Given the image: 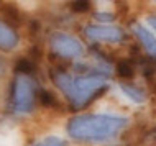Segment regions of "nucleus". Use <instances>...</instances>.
I'll return each instance as SVG.
<instances>
[{
  "instance_id": "f257e3e1",
  "label": "nucleus",
  "mask_w": 156,
  "mask_h": 146,
  "mask_svg": "<svg viewBox=\"0 0 156 146\" xmlns=\"http://www.w3.org/2000/svg\"><path fill=\"white\" fill-rule=\"evenodd\" d=\"M130 120L115 115H77L69 120L67 133L76 141L102 143L119 136Z\"/></svg>"
},
{
  "instance_id": "f03ea898",
  "label": "nucleus",
  "mask_w": 156,
  "mask_h": 146,
  "mask_svg": "<svg viewBox=\"0 0 156 146\" xmlns=\"http://www.w3.org/2000/svg\"><path fill=\"white\" fill-rule=\"evenodd\" d=\"M54 84L61 89V92L67 97L74 108H82L95 99V95L102 94L108 87V82L105 76H97V74H87L81 77H73L62 71H54L51 74Z\"/></svg>"
},
{
  "instance_id": "7ed1b4c3",
  "label": "nucleus",
  "mask_w": 156,
  "mask_h": 146,
  "mask_svg": "<svg viewBox=\"0 0 156 146\" xmlns=\"http://www.w3.org/2000/svg\"><path fill=\"white\" fill-rule=\"evenodd\" d=\"M35 105V84L28 76H16L12 89V108L15 113H30Z\"/></svg>"
},
{
  "instance_id": "20e7f679",
  "label": "nucleus",
  "mask_w": 156,
  "mask_h": 146,
  "mask_svg": "<svg viewBox=\"0 0 156 146\" xmlns=\"http://www.w3.org/2000/svg\"><path fill=\"white\" fill-rule=\"evenodd\" d=\"M51 49L58 56L66 57V59H74L81 57L84 54V46L77 38L67 35V33H54L51 36Z\"/></svg>"
},
{
  "instance_id": "39448f33",
  "label": "nucleus",
  "mask_w": 156,
  "mask_h": 146,
  "mask_svg": "<svg viewBox=\"0 0 156 146\" xmlns=\"http://www.w3.org/2000/svg\"><path fill=\"white\" fill-rule=\"evenodd\" d=\"M86 36L92 41H102V43H120L125 40L123 30L108 25H87L84 28Z\"/></svg>"
},
{
  "instance_id": "423d86ee",
  "label": "nucleus",
  "mask_w": 156,
  "mask_h": 146,
  "mask_svg": "<svg viewBox=\"0 0 156 146\" xmlns=\"http://www.w3.org/2000/svg\"><path fill=\"white\" fill-rule=\"evenodd\" d=\"M132 28H133V33L136 35V38L140 40V43L143 44V48L148 51V54L156 57V38L151 35V31H148L140 23H133Z\"/></svg>"
},
{
  "instance_id": "0eeeda50",
  "label": "nucleus",
  "mask_w": 156,
  "mask_h": 146,
  "mask_svg": "<svg viewBox=\"0 0 156 146\" xmlns=\"http://www.w3.org/2000/svg\"><path fill=\"white\" fill-rule=\"evenodd\" d=\"M18 44V36L10 25L0 22V49L10 51Z\"/></svg>"
},
{
  "instance_id": "6e6552de",
  "label": "nucleus",
  "mask_w": 156,
  "mask_h": 146,
  "mask_svg": "<svg viewBox=\"0 0 156 146\" xmlns=\"http://www.w3.org/2000/svg\"><path fill=\"white\" fill-rule=\"evenodd\" d=\"M120 89H122V92L135 103H143L145 99H146L145 92H143L141 89H138L136 85H133V84H120Z\"/></svg>"
},
{
  "instance_id": "1a4fd4ad",
  "label": "nucleus",
  "mask_w": 156,
  "mask_h": 146,
  "mask_svg": "<svg viewBox=\"0 0 156 146\" xmlns=\"http://www.w3.org/2000/svg\"><path fill=\"white\" fill-rule=\"evenodd\" d=\"M15 71L18 72V76H28V74H31L35 71V62L30 57H22V59L16 61Z\"/></svg>"
},
{
  "instance_id": "9d476101",
  "label": "nucleus",
  "mask_w": 156,
  "mask_h": 146,
  "mask_svg": "<svg viewBox=\"0 0 156 146\" xmlns=\"http://www.w3.org/2000/svg\"><path fill=\"white\" fill-rule=\"evenodd\" d=\"M117 74H119L122 79H130V77H133V74H135L133 64H132L130 61H126V59L119 61V64H117Z\"/></svg>"
},
{
  "instance_id": "9b49d317",
  "label": "nucleus",
  "mask_w": 156,
  "mask_h": 146,
  "mask_svg": "<svg viewBox=\"0 0 156 146\" xmlns=\"http://www.w3.org/2000/svg\"><path fill=\"white\" fill-rule=\"evenodd\" d=\"M40 102H41V105H44L48 108H58V107H59L58 99L54 97L49 90H44V89L40 90Z\"/></svg>"
},
{
  "instance_id": "f8f14e48",
  "label": "nucleus",
  "mask_w": 156,
  "mask_h": 146,
  "mask_svg": "<svg viewBox=\"0 0 156 146\" xmlns=\"http://www.w3.org/2000/svg\"><path fill=\"white\" fill-rule=\"evenodd\" d=\"M33 146H67V143L59 136H46V138L36 141Z\"/></svg>"
},
{
  "instance_id": "ddd939ff",
  "label": "nucleus",
  "mask_w": 156,
  "mask_h": 146,
  "mask_svg": "<svg viewBox=\"0 0 156 146\" xmlns=\"http://www.w3.org/2000/svg\"><path fill=\"white\" fill-rule=\"evenodd\" d=\"M90 8L89 2H74L73 3V10L74 12H87Z\"/></svg>"
},
{
  "instance_id": "4468645a",
  "label": "nucleus",
  "mask_w": 156,
  "mask_h": 146,
  "mask_svg": "<svg viewBox=\"0 0 156 146\" xmlns=\"http://www.w3.org/2000/svg\"><path fill=\"white\" fill-rule=\"evenodd\" d=\"M95 18L100 20V22H112L113 15L112 13H95Z\"/></svg>"
},
{
  "instance_id": "2eb2a0df",
  "label": "nucleus",
  "mask_w": 156,
  "mask_h": 146,
  "mask_svg": "<svg viewBox=\"0 0 156 146\" xmlns=\"http://www.w3.org/2000/svg\"><path fill=\"white\" fill-rule=\"evenodd\" d=\"M146 22H148V25H150V26L156 31V16H154V15L148 16V18H146Z\"/></svg>"
},
{
  "instance_id": "dca6fc26",
  "label": "nucleus",
  "mask_w": 156,
  "mask_h": 146,
  "mask_svg": "<svg viewBox=\"0 0 156 146\" xmlns=\"http://www.w3.org/2000/svg\"><path fill=\"white\" fill-rule=\"evenodd\" d=\"M0 72H2V66H0Z\"/></svg>"
}]
</instances>
